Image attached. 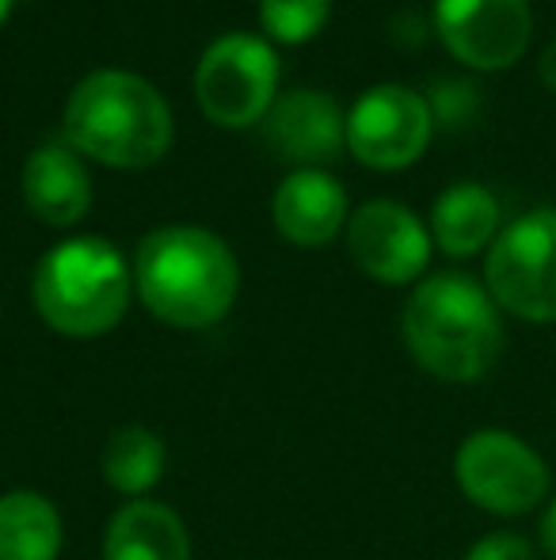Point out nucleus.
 I'll return each mask as SVG.
<instances>
[{"label":"nucleus","instance_id":"nucleus-14","mask_svg":"<svg viewBox=\"0 0 556 560\" xmlns=\"http://www.w3.org/2000/svg\"><path fill=\"white\" fill-rule=\"evenodd\" d=\"M104 560H191V538L168 503L130 500L107 523Z\"/></svg>","mask_w":556,"mask_h":560},{"label":"nucleus","instance_id":"nucleus-2","mask_svg":"<svg viewBox=\"0 0 556 560\" xmlns=\"http://www.w3.org/2000/svg\"><path fill=\"white\" fill-rule=\"evenodd\" d=\"M404 343L438 382H481L504 351L499 305L469 275H430L404 305Z\"/></svg>","mask_w":556,"mask_h":560},{"label":"nucleus","instance_id":"nucleus-20","mask_svg":"<svg viewBox=\"0 0 556 560\" xmlns=\"http://www.w3.org/2000/svg\"><path fill=\"white\" fill-rule=\"evenodd\" d=\"M465 560H537V549L522 534L496 530V534H484L481 541H473Z\"/></svg>","mask_w":556,"mask_h":560},{"label":"nucleus","instance_id":"nucleus-17","mask_svg":"<svg viewBox=\"0 0 556 560\" xmlns=\"http://www.w3.org/2000/svg\"><path fill=\"white\" fill-rule=\"evenodd\" d=\"M164 462H168V454H164L161 435H153L149 428H122L107 439L104 477L115 492L141 500L164 477Z\"/></svg>","mask_w":556,"mask_h":560},{"label":"nucleus","instance_id":"nucleus-13","mask_svg":"<svg viewBox=\"0 0 556 560\" xmlns=\"http://www.w3.org/2000/svg\"><path fill=\"white\" fill-rule=\"evenodd\" d=\"M275 229L297 248H324L347 222V191L324 168H297L279 184L271 202Z\"/></svg>","mask_w":556,"mask_h":560},{"label":"nucleus","instance_id":"nucleus-15","mask_svg":"<svg viewBox=\"0 0 556 560\" xmlns=\"http://www.w3.org/2000/svg\"><path fill=\"white\" fill-rule=\"evenodd\" d=\"M499 236V202L481 184H453L430 207V241L453 259L492 248Z\"/></svg>","mask_w":556,"mask_h":560},{"label":"nucleus","instance_id":"nucleus-8","mask_svg":"<svg viewBox=\"0 0 556 560\" xmlns=\"http://www.w3.org/2000/svg\"><path fill=\"white\" fill-rule=\"evenodd\" d=\"M435 115L423 92L404 84H378L363 92L347 112V153L378 172L416 164L430 145Z\"/></svg>","mask_w":556,"mask_h":560},{"label":"nucleus","instance_id":"nucleus-3","mask_svg":"<svg viewBox=\"0 0 556 560\" xmlns=\"http://www.w3.org/2000/svg\"><path fill=\"white\" fill-rule=\"evenodd\" d=\"M66 141L107 168H149L171 145V112L138 73L96 69L66 104Z\"/></svg>","mask_w":556,"mask_h":560},{"label":"nucleus","instance_id":"nucleus-12","mask_svg":"<svg viewBox=\"0 0 556 560\" xmlns=\"http://www.w3.org/2000/svg\"><path fill=\"white\" fill-rule=\"evenodd\" d=\"M23 202L43 225L69 229L92 210V179L69 141H43L23 164Z\"/></svg>","mask_w":556,"mask_h":560},{"label":"nucleus","instance_id":"nucleus-19","mask_svg":"<svg viewBox=\"0 0 556 560\" xmlns=\"http://www.w3.org/2000/svg\"><path fill=\"white\" fill-rule=\"evenodd\" d=\"M427 107H430V115H435V122L465 126L481 112V92H476L473 81L446 77V81H435V89L427 92Z\"/></svg>","mask_w":556,"mask_h":560},{"label":"nucleus","instance_id":"nucleus-9","mask_svg":"<svg viewBox=\"0 0 556 560\" xmlns=\"http://www.w3.org/2000/svg\"><path fill=\"white\" fill-rule=\"evenodd\" d=\"M435 31L461 66L496 73L527 54L534 15L527 0H435Z\"/></svg>","mask_w":556,"mask_h":560},{"label":"nucleus","instance_id":"nucleus-16","mask_svg":"<svg viewBox=\"0 0 556 560\" xmlns=\"http://www.w3.org/2000/svg\"><path fill=\"white\" fill-rule=\"evenodd\" d=\"M61 515L31 488L0 495V560H58Z\"/></svg>","mask_w":556,"mask_h":560},{"label":"nucleus","instance_id":"nucleus-21","mask_svg":"<svg viewBox=\"0 0 556 560\" xmlns=\"http://www.w3.org/2000/svg\"><path fill=\"white\" fill-rule=\"evenodd\" d=\"M537 73H542V84L556 96V38L549 46H545V54H542V66H537Z\"/></svg>","mask_w":556,"mask_h":560},{"label":"nucleus","instance_id":"nucleus-10","mask_svg":"<svg viewBox=\"0 0 556 560\" xmlns=\"http://www.w3.org/2000/svg\"><path fill=\"white\" fill-rule=\"evenodd\" d=\"M351 259L386 287L416 282L430 264V229L404 202L374 199L347 218Z\"/></svg>","mask_w":556,"mask_h":560},{"label":"nucleus","instance_id":"nucleus-23","mask_svg":"<svg viewBox=\"0 0 556 560\" xmlns=\"http://www.w3.org/2000/svg\"><path fill=\"white\" fill-rule=\"evenodd\" d=\"M12 4H15V0H0V23L8 20V12H12Z\"/></svg>","mask_w":556,"mask_h":560},{"label":"nucleus","instance_id":"nucleus-11","mask_svg":"<svg viewBox=\"0 0 556 560\" xmlns=\"http://www.w3.org/2000/svg\"><path fill=\"white\" fill-rule=\"evenodd\" d=\"M260 130L279 156L297 164H328L347 149V115L320 89L279 92Z\"/></svg>","mask_w":556,"mask_h":560},{"label":"nucleus","instance_id":"nucleus-4","mask_svg":"<svg viewBox=\"0 0 556 560\" xmlns=\"http://www.w3.org/2000/svg\"><path fill=\"white\" fill-rule=\"evenodd\" d=\"M35 310L54 332L92 339L104 336L127 317L134 275L122 252L104 236H73L61 241L38 259Z\"/></svg>","mask_w":556,"mask_h":560},{"label":"nucleus","instance_id":"nucleus-1","mask_svg":"<svg viewBox=\"0 0 556 560\" xmlns=\"http://www.w3.org/2000/svg\"><path fill=\"white\" fill-rule=\"evenodd\" d=\"M134 290L156 320L194 332L225 320L237 302L240 267L229 244L210 229L164 225L138 244Z\"/></svg>","mask_w":556,"mask_h":560},{"label":"nucleus","instance_id":"nucleus-5","mask_svg":"<svg viewBox=\"0 0 556 560\" xmlns=\"http://www.w3.org/2000/svg\"><path fill=\"white\" fill-rule=\"evenodd\" d=\"M484 287L511 317L556 325V210H530L499 229L484 259Z\"/></svg>","mask_w":556,"mask_h":560},{"label":"nucleus","instance_id":"nucleus-7","mask_svg":"<svg viewBox=\"0 0 556 560\" xmlns=\"http://www.w3.org/2000/svg\"><path fill=\"white\" fill-rule=\"evenodd\" d=\"M453 477L469 503L488 515L519 518L549 495V465L530 443L504 428H481L458 446Z\"/></svg>","mask_w":556,"mask_h":560},{"label":"nucleus","instance_id":"nucleus-22","mask_svg":"<svg viewBox=\"0 0 556 560\" xmlns=\"http://www.w3.org/2000/svg\"><path fill=\"white\" fill-rule=\"evenodd\" d=\"M542 546H545V553L556 560V500L549 503V511H545V518H542Z\"/></svg>","mask_w":556,"mask_h":560},{"label":"nucleus","instance_id":"nucleus-6","mask_svg":"<svg viewBox=\"0 0 556 560\" xmlns=\"http://www.w3.org/2000/svg\"><path fill=\"white\" fill-rule=\"evenodd\" d=\"M279 54L268 38L233 31L206 46L199 69H194V96L210 122L256 126L279 100Z\"/></svg>","mask_w":556,"mask_h":560},{"label":"nucleus","instance_id":"nucleus-18","mask_svg":"<svg viewBox=\"0 0 556 560\" xmlns=\"http://www.w3.org/2000/svg\"><path fill=\"white\" fill-rule=\"evenodd\" d=\"M332 0H260V23L263 35L282 46L309 43L328 23Z\"/></svg>","mask_w":556,"mask_h":560}]
</instances>
